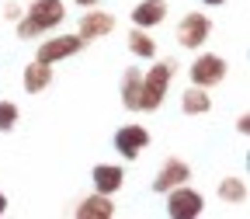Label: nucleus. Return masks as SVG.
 I'll return each instance as SVG.
<instances>
[{
	"mask_svg": "<svg viewBox=\"0 0 250 219\" xmlns=\"http://www.w3.org/2000/svg\"><path fill=\"white\" fill-rule=\"evenodd\" d=\"M215 195H219V202H223V205H247V181L236 177V174H229V177L219 181Z\"/></svg>",
	"mask_w": 250,
	"mask_h": 219,
	"instance_id": "17",
	"label": "nucleus"
},
{
	"mask_svg": "<svg viewBox=\"0 0 250 219\" xmlns=\"http://www.w3.org/2000/svg\"><path fill=\"white\" fill-rule=\"evenodd\" d=\"M111 146H115V153L122 156V160L132 164V160L143 156V150H149V129L139 125V122H129V125H122V129H115Z\"/></svg>",
	"mask_w": 250,
	"mask_h": 219,
	"instance_id": "7",
	"label": "nucleus"
},
{
	"mask_svg": "<svg viewBox=\"0 0 250 219\" xmlns=\"http://www.w3.org/2000/svg\"><path fill=\"white\" fill-rule=\"evenodd\" d=\"M236 132H240V136H247V132H250V115H247V111L236 118Z\"/></svg>",
	"mask_w": 250,
	"mask_h": 219,
	"instance_id": "20",
	"label": "nucleus"
},
{
	"mask_svg": "<svg viewBox=\"0 0 250 219\" xmlns=\"http://www.w3.org/2000/svg\"><path fill=\"white\" fill-rule=\"evenodd\" d=\"M164 198H167V216L170 219H198L205 212V195L198 192V188H191L188 181L170 188Z\"/></svg>",
	"mask_w": 250,
	"mask_h": 219,
	"instance_id": "5",
	"label": "nucleus"
},
{
	"mask_svg": "<svg viewBox=\"0 0 250 219\" xmlns=\"http://www.w3.org/2000/svg\"><path fill=\"white\" fill-rule=\"evenodd\" d=\"M174 39H177V45H181V49L198 52V49L212 39V18H208L205 11H191V14H184V18L177 21Z\"/></svg>",
	"mask_w": 250,
	"mask_h": 219,
	"instance_id": "4",
	"label": "nucleus"
},
{
	"mask_svg": "<svg viewBox=\"0 0 250 219\" xmlns=\"http://www.w3.org/2000/svg\"><path fill=\"white\" fill-rule=\"evenodd\" d=\"M21 14H24V7H21V4H14V0H11L7 7H4V18H7V21H18Z\"/></svg>",
	"mask_w": 250,
	"mask_h": 219,
	"instance_id": "19",
	"label": "nucleus"
},
{
	"mask_svg": "<svg viewBox=\"0 0 250 219\" xmlns=\"http://www.w3.org/2000/svg\"><path fill=\"white\" fill-rule=\"evenodd\" d=\"M167 0H139V4L132 7V24L136 28H146V31H153L156 24H164L167 21Z\"/></svg>",
	"mask_w": 250,
	"mask_h": 219,
	"instance_id": "11",
	"label": "nucleus"
},
{
	"mask_svg": "<svg viewBox=\"0 0 250 219\" xmlns=\"http://www.w3.org/2000/svg\"><path fill=\"white\" fill-rule=\"evenodd\" d=\"M177 73V63L174 59H160L156 66H149L143 73V84H139V111H160L167 94H170V80Z\"/></svg>",
	"mask_w": 250,
	"mask_h": 219,
	"instance_id": "2",
	"label": "nucleus"
},
{
	"mask_svg": "<svg viewBox=\"0 0 250 219\" xmlns=\"http://www.w3.org/2000/svg\"><path fill=\"white\" fill-rule=\"evenodd\" d=\"M52 66H45V63H39V59H31L28 66L21 70V87H24V94H42L49 84H52Z\"/></svg>",
	"mask_w": 250,
	"mask_h": 219,
	"instance_id": "14",
	"label": "nucleus"
},
{
	"mask_svg": "<svg viewBox=\"0 0 250 219\" xmlns=\"http://www.w3.org/2000/svg\"><path fill=\"white\" fill-rule=\"evenodd\" d=\"M83 49H87V42L80 35H52V31H49V35H42V42L35 49V59L45 63V66H56V63L70 59V56H77Z\"/></svg>",
	"mask_w": 250,
	"mask_h": 219,
	"instance_id": "6",
	"label": "nucleus"
},
{
	"mask_svg": "<svg viewBox=\"0 0 250 219\" xmlns=\"http://www.w3.org/2000/svg\"><path fill=\"white\" fill-rule=\"evenodd\" d=\"M115 31V14L111 11H90L87 7V14L77 21V35L90 45V42H98V39H108Z\"/></svg>",
	"mask_w": 250,
	"mask_h": 219,
	"instance_id": "9",
	"label": "nucleus"
},
{
	"mask_svg": "<svg viewBox=\"0 0 250 219\" xmlns=\"http://www.w3.org/2000/svg\"><path fill=\"white\" fill-rule=\"evenodd\" d=\"M90 184L101 195H118L125 188V167L122 164H98L90 171Z\"/></svg>",
	"mask_w": 250,
	"mask_h": 219,
	"instance_id": "10",
	"label": "nucleus"
},
{
	"mask_svg": "<svg viewBox=\"0 0 250 219\" xmlns=\"http://www.w3.org/2000/svg\"><path fill=\"white\" fill-rule=\"evenodd\" d=\"M73 4H77V7H98L101 0H73Z\"/></svg>",
	"mask_w": 250,
	"mask_h": 219,
	"instance_id": "21",
	"label": "nucleus"
},
{
	"mask_svg": "<svg viewBox=\"0 0 250 219\" xmlns=\"http://www.w3.org/2000/svg\"><path fill=\"white\" fill-rule=\"evenodd\" d=\"M66 21V0H31L18 18V39H42Z\"/></svg>",
	"mask_w": 250,
	"mask_h": 219,
	"instance_id": "1",
	"label": "nucleus"
},
{
	"mask_svg": "<svg viewBox=\"0 0 250 219\" xmlns=\"http://www.w3.org/2000/svg\"><path fill=\"white\" fill-rule=\"evenodd\" d=\"M181 111L191 115V118L208 115V111H212V94H208L205 87H195V84H191V87L181 94Z\"/></svg>",
	"mask_w": 250,
	"mask_h": 219,
	"instance_id": "15",
	"label": "nucleus"
},
{
	"mask_svg": "<svg viewBox=\"0 0 250 219\" xmlns=\"http://www.w3.org/2000/svg\"><path fill=\"white\" fill-rule=\"evenodd\" d=\"M4 212H7V195L0 192V216H4Z\"/></svg>",
	"mask_w": 250,
	"mask_h": 219,
	"instance_id": "23",
	"label": "nucleus"
},
{
	"mask_svg": "<svg viewBox=\"0 0 250 219\" xmlns=\"http://www.w3.org/2000/svg\"><path fill=\"white\" fill-rule=\"evenodd\" d=\"M226 0H202V7H223Z\"/></svg>",
	"mask_w": 250,
	"mask_h": 219,
	"instance_id": "22",
	"label": "nucleus"
},
{
	"mask_svg": "<svg viewBox=\"0 0 250 219\" xmlns=\"http://www.w3.org/2000/svg\"><path fill=\"white\" fill-rule=\"evenodd\" d=\"M139 84H143V70L139 66H129L118 80V101L125 111H139Z\"/></svg>",
	"mask_w": 250,
	"mask_h": 219,
	"instance_id": "13",
	"label": "nucleus"
},
{
	"mask_svg": "<svg viewBox=\"0 0 250 219\" xmlns=\"http://www.w3.org/2000/svg\"><path fill=\"white\" fill-rule=\"evenodd\" d=\"M184 181H191V164L181 160V156H167L164 167L156 171V177H153V192L156 195H167L170 188H177Z\"/></svg>",
	"mask_w": 250,
	"mask_h": 219,
	"instance_id": "8",
	"label": "nucleus"
},
{
	"mask_svg": "<svg viewBox=\"0 0 250 219\" xmlns=\"http://www.w3.org/2000/svg\"><path fill=\"white\" fill-rule=\"evenodd\" d=\"M21 122V108L14 101H0V132H14Z\"/></svg>",
	"mask_w": 250,
	"mask_h": 219,
	"instance_id": "18",
	"label": "nucleus"
},
{
	"mask_svg": "<svg viewBox=\"0 0 250 219\" xmlns=\"http://www.w3.org/2000/svg\"><path fill=\"white\" fill-rule=\"evenodd\" d=\"M226 73H229V63L219 52H198L191 59V66H188V80H191L195 87H205V90L219 87L226 80Z\"/></svg>",
	"mask_w": 250,
	"mask_h": 219,
	"instance_id": "3",
	"label": "nucleus"
},
{
	"mask_svg": "<svg viewBox=\"0 0 250 219\" xmlns=\"http://www.w3.org/2000/svg\"><path fill=\"white\" fill-rule=\"evenodd\" d=\"M125 45H129V52L136 56V59H156V39L149 35V31L146 28H129V39H125Z\"/></svg>",
	"mask_w": 250,
	"mask_h": 219,
	"instance_id": "16",
	"label": "nucleus"
},
{
	"mask_svg": "<svg viewBox=\"0 0 250 219\" xmlns=\"http://www.w3.org/2000/svg\"><path fill=\"white\" fill-rule=\"evenodd\" d=\"M73 216H77V219H111V216H115V202H111V195L90 192L87 198L77 202Z\"/></svg>",
	"mask_w": 250,
	"mask_h": 219,
	"instance_id": "12",
	"label": "nucleus"
}]
</instances>
